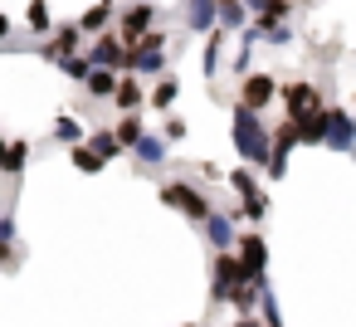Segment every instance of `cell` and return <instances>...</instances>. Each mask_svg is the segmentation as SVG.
I'll return each mask as SVG.
<instances>
[{
  "label": "cell",
  "mask_w": 356,
  "mask_h": 327,
  "mask_svg": "<svg viewBox=\"0 0 356 327\" xmlns=\"http://www.w3.org/2000/svg\"><path fill=\"white\" fill-rule=\"evenodd\" d=\"M234 142H239V152H244L249 161H268V152H264V127H259L254 108H239V113H234Z\"/></svg>",
  "instance_id": "1"
},
{
  "label": "cell",
  "mask_w": 356,
  "mask_h": 327,
  "mask_svg": "<svg viewBox=\"0 0 356 327\" xmlns=\"http://www.w3.org/2000/svg\"><path fill=\"white\" fill-rule=\"evenodd\" d=\"M161 200H171V205H181V210H186L191 220H205V215H210V205H205V196H200V191H191V186H166V191H161Z\"/></svg>",
  "instance_id": "2"
},
{
  "label": "cell",
  "mask_w": 356,
  "mask_h": 327,
  "mask_svg": "<svg viewBox=\"0 0 356 327\" xmlns=\"http://www.w3.org/2000/svg\"><path fill=\"white\" fill-rule=\"evenodd\" d=\"M249 278H254V273H249V269H244L239 259H229V254H225V259L215 264V288H220V293H229L234 283H249Z\"/></svg>",
  "instance_id": "3"
},
{
  "label": "cell",
  "mask_w": 356,
  "mask_h": 327,
  "mask_svg": "<svg viewBox=\"0 0 356 327\" xmlns=\"http://www.w3.org/2000/svg\"><path fill=\"white\" fill-rule=\"evenodd\" d=\"M273 93H278V88H273V79H264V74L244 79V108H264Z\"/></svg>",
  "instance_id": "4"
},
{
  "label": "cell",
  "mask_w": 356,
  "mask_h": 327,
  "mask_svg": "<svg viewBox=\"0 0 356 327\" xmlns=\"http://www.w3.org/2000/svg\"><path fill=\"white\" fill-rule=\"evenodd\" d=\"M229 181H234V191H239V196H244V210H249V215H264V210H268V205H264V196H259V191H254V181H249V176H244V171H234V176H229Z\"/></svg>",
  "instance_id": "5"
},
{
  "label": "cell",
  "mask_w": 356,
  "mask_h": 327,
  "mask_svg": "<svg viewBox=\"0 0 356 327\" xmlns=\"http://www.w3.org/2000/svg\"><path fill=\"white\" fill-rule=\"evenodd\" d=\"M239 254H244L239 264L259 278V269H264V239H259V234H244V239H239Z\"/></svg>",
  "instance_id": "6"
},
{
  "label": "cell",
  "mask_w": 356,
  "mask_h": 327,
  "mask_svg": "<svg viewBox=\"0 0 356 327\" xmlns=\"http://www.w3.org/2000/svg\"><path fill=\"white\" fill-rule=\"evenodd\" d=\"M83 79H88V93H93V98H113V88H118V79H113L108 69H98V74L88 69Z\"/></svg>",
  "instance_id": "7"
},
{
  "label": "cell",
  "mask_w": 356,
  "mask_h": 327,
  "mask_svg": "<svg viewBox=\"0 0 356 327\" xmlns=\"http://www.w3.org/2000/svg\"><path fill=\"white\" fill-rule=\"evenodd\" d=\"M312 103H317V88H312V83H293V88H288V108H293V113H302V108H312Z\"/></svg>",
  "instance_id": "8"
},
{
  "label": "cell",
  "mask_w": 356,
  "mask_h": 327,
  "mask_svg": "<svg viewBox=\"0 0 356 327\" xmlns=\"http://www.w3.org/2000/svg\"><path fill=\"white\" fill-rule=\"evenodd\" d=\"M93 59H98V64H108V69H118L127 54H122V45H118V40H103V45L93 49Z\"/></svg>",
  "instance_id": "9"
},
{
  "label": "cell",
  "mask_w": 356,
  "mask_h": 327,
  "mask_svg": "<svg viewBox=\"0 0 356 327\" xmlns=\"http://www.w3.org/2000/svg\"><path fill=\"white\" fill-rule=\"evenodd\" d=\"M20 166H25V142L0 147V171H20Z\"/></svg>",
  "instance_id": "10"
},
{
  "label": "cell",
  "mask_w": 356,
  "mask_h": 327,
  "mask_svg": "<svg viewBox=\"0 0 356 327\" xmlns=\"http://www.w3.org/2000/svg\"><path fill=\"white\" fill-rule=\"evenodd\" d=\"M147 20H152V6H137V10H132V15L122 20V40H132V35H137V30H142Z\"/></svg>",
  "instance_id": "11"
},
{
  "label": "cell",
  "mask_w": 356,
  "mask_h": 327,
  "mask_svg": "<svg viewBox=\"0 0 356 327\" xmlns=\"http://www.w3.org/2000/svg\"><path fill=\"white\" fill-rule=\"evenodd\" d=\"M74 166H79V171H103V157H98L93 147H74Z\"/></svg>",
  "instance_id": "12"
},
{
  "label": "cell",
  "mask_w": 356,
  "mask_h": 327,
  "mask_svg": "<svg viewBox=\"0 0 356 327\" xmlns=\"http://www.w3.org/2000/svg\"><path fill=\"white\" fill-rule=\"evenodd\" d=\"M132 142H142V122H137V118H122V127H118V147H132Z\"/></svg>",
  "instance_id": "13"
},
{
  "label": "cell",
  "mask_w": 356,
  "mask_h": 327,
  "mask_svg": "<svg viewBox=\"0 0 356 327\" xmlns=\"http://www.w3.org/2000/svg\"><path fill=\"white\" fill-rule=\"evenodd\" d=\"M113 98H118V108H137V103H142L137 83H118V88H113Z\"/></svg>",
  "instance_id": "14"
},
{
  "label": "cell",
  "mask_w": 356,
  "mask_h": 327,
  "mask_svg": "<svg viewBox=\"0 0 356 327\" xmlns=\"http://www.w3.org/2000/svg\"><path fill=\"white\" fill-rule=\"evenodd\" d=\"M215 20V0H195V10H191V25H210Z\"/></svg>",
  "instance_id": "15"
},
{
  "label": "cell",
  "mask_w": 356,
  "mask_h": 327,
  "mask_svg": "<svg viewBox=\"0 0 356 327\" xmlns=\"http://www.w3.org/2000/svg\"><path fill=\"white\" fill-rule=\"evenodd\" d=\"M103 20H108V6H93V10H88V15L79 20V30H98Z\"/></svg>",
  "instance_id": "16"
},
{
  "label": "cell",
  "mask_w": 356,
  "mask_h": 327,
  "mask_svg": "<svg viewBox=\"0 0 356 327\" xmlns=\"http://www.w3.org/2000/svg\"><path fill=\"white\" fill-rule=\"evenodd\" d=\"M264 6V20H283L288 15V0H259Z\"/></svg>",
  "instance_id": "17"
},
{
  "label": "cell",
  "mask_w": 356,
  "mask_h": 327,
  "mask_svg": "<svg viewBox=\"0 0 356 327\" xmlns=\"http://www.w3.org/2000/svg\"><path fill=\"white\" fill-rule=\"evenodd\" d=\"M30 25H40V30L49 25V6H44V0H35V6H30Z\"/></svg>",
  "instance_id": "18"
},
{
  "label": "cell",
  "mask_w": 356,
  "mask_h": 327,
  "mask_svg": "<svg viewBox=\"0 0 356 327\" xmlns=\"http://www.w3.org/2000/svg\"><path fill=\"white\" fill-rule=\"evenodd\" d=\"M171 98H176V83H171V79H166V83H161V88H156V93H152V103H156V108H166V103H171Z\"/></svg>",
  "instance_id": "19"
},
{
  "label": "cell",
  "mask_w": 356,
  "mask_h": 327,
  "mask_svg": "<svg viewBox=\"0 0 356 327\" xmlns=\"http://www.w3.org/2000/svg\"><path fill=\"white\" fill-rule=\"evenodd\" d=\"M93 152L98 157H118V137H93Z\"/></svg>",
  "instance_id": "20"
},
{
  "label": "cell",
  "mask_w": 356,
  "mask_h": 327,
  "mask_svg": "<svg viewBox=\"0 0 356 327\" xmlns=\"http://www.w3.org/2000/svg\"><path fill=\"white\" fill-rule=\"evenodd\" d=\"M132 147H142V157H152V161L161 157V142H132Z\"/></svg>",
  "instance_id": "21"
},
{
  "label": "cell",
  "mask_w": 356,
  "mask_h": 327,
  "mask_svg": "<svg viewBox=\"0 0 356 327\" xmlns=\"http://www.w3.org/2000/svg\"><path fill=\"white\" fill-rule=\"evenodd\" d=\"M6 35H10V20H6V15H0V40H6Z\"/></svg>",
  "instance_id": "22"
},
{
  "label": "cell",
  "mask_w": 356,
  "mask_h": 327,
  "mask_svg": "<svg viewBox=\"0 0 356 327\" xmlns=\"http://www.w3.org/2000/svg\"><path fill=\"white\" fill-rule=\"evenodd\" d=\"M234 327H259V322H249V317H244V322H234Z\"/></svg>",
  "instance_id": "23"
}]
</instances>
